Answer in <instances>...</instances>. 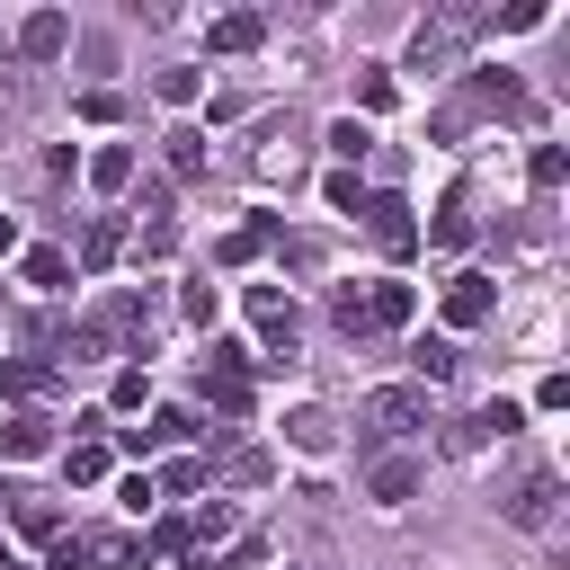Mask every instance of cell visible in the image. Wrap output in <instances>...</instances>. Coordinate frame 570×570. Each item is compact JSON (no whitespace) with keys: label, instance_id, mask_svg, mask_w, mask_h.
<instances>
[{"label":"cell","instance_id":"6da1fadb","mask_svg":"<svg viewBox=\"0 0 570 570\" xmlns=\"http://www.w3.org/2000/svg\"><path fill=\"white\" fill-rule=\"evenodd\" d=\"M499 517L525 525V534H552L561 525V472H517V490L499 499Z\"/></svg>","mask_w":570,"mask_h":570},{"label":"cell","instance_id":"7a4b0ae2","mask_svg":"<svg viewBox=\"0 0 570 570\" xmlns=\"http://www.w3.org/2000/svg\"><path fill=\"white\" fill-rule=\"evenodd\" d=\"M410 428H428V392H410V383L365 392V436H410Z\"/></svg>","mask_w":570,"mask_h":570},{"label":"cell","instance_id":"3957f363","mask_svg":"<svg viewBox=\"0 0 570 570\" xmlns=\"http://www.w3.org/2000/svg\"><path fill=\"white\" fill-rule=\"evenodd\" d=\"M365 232H374L383 258H410V249H419V223H410L401 196H365Z\"/></svg>","mask_w":570,"mask_h":570},{"label":"cell","instance_id":"277c9868","mask_svg":"<svg viewBox=\"0 0 570 570\" xmlns=\"http://www.w3.org/2000/svg\"><path fill=\"white\" fill-rule=\"evenodd\" d=\"M249 312H258V338H267L276 356H294V330H303V321H294V303H285L276 285H249Z\"/></svg>","mask_w":570,"mask_h":570},{"label":"cell","instance_id":"5b68a950","mask_svg":"<svg viewBox=\"0 0 570 570\" xmlns=\"http://www.w3.org/2000/svg\"><path fill=\"white\" fill-rule=\"evenodd\" d=\"M490 312H499V294H490V276H454V285H445V321H454V330H481Z\"/></svg>","mask_w":570,"mask_h":570},{"label":"cell","instance_id":"8992f818","mask_svg":"<svg viewBox=\"0 0 570 570\" xmlns=\"http://www.w3.org/2000/svg\"><path fill=\"white\" fill-rule=\"evenodd\" d=\"M0 454H9V463H36V454H53V419H36V410L0 419Z\"/></svg>","mask_w":570,"mask_h":570},{"label":"cell","instance_id":"52a82bcc","mask_svg":"<svg viewBox=\"0 0 570 570\" xmlns=\"http://www.w3.org/2000/svg\"><path fill=\"white\" fill-rule=\"evenodd\" d=\"M18 45H27V62H53V53L71 45V18H62V9H36V18L18 27Z\"/></svg>","mask_w":570,"mask_h":570},{"label":"cell","instance_id":"ba28073f","mask_svg":"<svg viewBox=\"0 0 570 570\" xmlns=\"http://www.w3.org/2000/svg\"><path fill=\"white\" fill-rule=\"evenodd\" d=\"M401 321H410V285L374 276V285H365V330H401Z\"/></svg>","mask_w":570,"mask_h":570},{"label":"cell","instance_id":"9c48e42d","mask_svg":"<svg viewBox=\"0 0 570 570\" xmlns=\"http://www.w3.org/2000/svg\"><path fill=\"white\" fill-rule=\"evenodd\" d=\"M365 490H374V499H383V508H401V499H410V490H419V463H410V454H383V463H374V472H365Z\"/></svg>","mask_w":570,"mask_h":570},{"label":"cell","instance_id":"30bf717a","mask_svg":"<svg viewBox=\"0 0 570 570\" xmlns=\"http://www.w3.org/2000/svg\"><path fill=\"white\" fill-rule=\"evenodd\" d=\"M80 561H98V570H142V543H134V534H80Z\"/></svg>","mask_w":570,"mask_h":570},{"label":"cell","instance_id":"8fae6325","mask_svg":"<svg viewBox=\"0 0 570 570\" xmlns=\"http://www.w3.org/2000/svg\"><path fill=\"white\" fill-rule=\"evenodd\" d=\"M258 45H267V18H249V9L214 18V53H258Z\"/></svg>","mask_w":570,"mask_h":570},{"label":"cell","instance_id":"7c38bea8","mask_svg":"<svg viewBox=\"0 0 570 570\" xmlns=\"http://www.w3.org/2000/svg\"><path fill=\"white\" fill-rule=\"evenodd\" d=\"M267 240H276V223L258 214V223H240V232H223V249H214V258H223V267H249V258H258Z\"/></svg>","mask_w":570,"mask_h":570},{"label":"cell","instance_id":"4fadbf2b","mask_svg":"<svg viewBox=\"0 0 570 570\" xmlns=\"http://www.w3.org/2000/svg\"><path fill=\"white\" fill-rule=\"evenodd\" d=\"M27 285H36V294H62V285H71V258H62V249H27Z\"/></svg>","mask_w":570,"mask_h":570},{"label":"cell","instance_id":"5bb4252c","mask_svg":"<svg viewBox=\"0 0 570 570\" xmlns=\"http://www.w3.org/2000/svg\"><path fill=\"white\" fill-rule=\"evenodd\" d=\"M410 365H419V383H454V347L445 338H410Z\"/></svg>","mask_w":570,"mask_h":570},{"label":"cell","instance_id":"9a60e30c","mask_svg":"<svg viewBox=\"0 0 570 570\" xmlns=\"http://www.w3.org/2000/svg\"><path fill=\"white\" fill-rule=\"evenodd\" d=\"M89 178H98L107 196H116V187H134V151H125V142H107V151L89 160Z\"/></svg>","mask_w":570,"mask_h":570},{"label":"cell","instance_id":"2e32d148","mask_svg":"<svg viewBox=\"0 0 570 570\" xmlns=\"http://www.w3.org/2000/svg\"><path fill=\"white\" fill-rule=\"evenodd\" d=\"M116 249H125V232H116V223H89V240H80V267H116Z\"/></svg>","mask_w":570,"mask_h":570},{"label":"cell","instance_id":"e0dca14e","mask_svg":"<svg viewBox=\"0 0 570 570\" xmlns=\"http://www.w3.org/2000/svg\"><path fill=\"white\" fill-rule=\"evenodd\" d=\"M285 436H294L303 454H330V419H321V410H294V419H285Z\"/></svg>","mask_w":570,"mask_h":570},{"label":"cell","instance_id":"ac0fdd59","mask_svg":"<svg viewBox=\"0 0 570 570\" xmlns=\"http://www.w3.org/2000/svg\"><path fill=\"white\" fill-rule=\"evenodd\" d=\"M62 472H71V481H107V445H98V436H80V445L62 454Z\"/></svg>","mask_w":570,"mask_h":570},{"label":"cell","instance_id":"d6986e66","mask_svg":"<svg viewBox=\"0 0 570 570\" xmlns=\"http://www.w3.org/2000/svg\"><path fill=\"white\" fill-rule=\"evenodd\" d=\"M169 169L178 178H205V134H169Z\"/></svg>","mask_w":570,"mask_h":570},{"label":"cell","instance_id":"ffe728a7","mask_svg":"<svg viewBox=\"0 0 570 570\" xmlns=\"http://www.w3.org/2000/svg\"><path fill=\"white\" fill-rule=\"evenodd\" d=\"M561 178H570V160H561V142H543V151H534V187H543V196H552V187H561Z\"/></svg>","mask_w":570,"mask_h":570},{"label":"cell","instance_id":"44dd1931","mask_svg":"<svg viewBox=\"0 0 570 570\" xmlns=\"http://www.w3.org/2000/svg\"><path fill=\"white\" fill-rule=\"evenodd\" d=\"M18 525H27V534H45V543H53V534H62V517H53V508H45V499H18Z\"/></svg>","mask_w":570,"mask_h":570},{"label":"cell","instance_id":"7402d4cb","mask_svg":"<svg viewBox=\"0 0 570 570\" xmlns=\"http://www.w3.org/2000/svg\"><path fill=\"white\" fill-rule=\"evenodd\" d=\"M151 89H160V98H169V107H196V71H160V80H151Z\"/></svg>","mask_w":570,"mask_h":570},{"label":"cell","instance_id":"603a6c76","mask_svg":"<svg viewBox=\"0 0 570 570\" xmlns=\"http://www.w3.org/2000/svg\"><path fill=\"white\" fill-rule=\"evenodd\" d=\"M80 116H89V125H116V116H125V98H116V89H89V98H80Z\"/></svg>","mask_w":570,"mask_h":570},{"label":"cell","instance_id":"cb8c5ba5","mask_svg":"<svg viewBox=\"0 0 570 570\" xmlns=\"http://www.w3.org/2000/svg\"><path fill=\"white\" fill-rule=\"evenodd\" d=\"M365 142H374V134H365V125H356V116H347V125H330V151H338V160H356V151H365Z\"/></svg>","mask_w":570,"mask_h":570},{"label":"cell","instance_id":"d4e9b609","mask_svg":"<svg viewBox=\"0 0 570 570\" xmlns=\"http://www.w3.org/2000/svg\"><path fill=\"white\" fill-rule=\"evenodd\" d=\"M330 205H338V214H365V187H356V178L338 169V178H330Z\"/></svg>","mask_w":570,"mask_h":570},{"label":"cell","instance_id":"484cf974","mask_svg":"<svg viewBox=\"0 0 570 570\" xmlns=\"http://www.w3.org/2000/svg\"><path fill=\"white\" fill-rule=\"evenodd\" d=\"M0 383H9V392H45V365H27V356H18V365H0Z\"/></svg>","mask_w":570,"mask_h":570},{"label":"cell","instance_id":"4316f807","mask_svg":"<svg viewBox=\"0 0 570 570\" xmlns=\"http://www.w3.org/2000/svg\"><path fill=\"white\" fill-rule=\"evenodd\" d=\"M258 552H267V543H258V534H240V543L223 552V570H258Z\"/></svg>","mask_w":570,"mask_h":570},{"label":"cell","instance_id":"83f0119b","mask_svg":"<svg viewBox=\"0 0 570 570\" xmlns=\"http://www.w3.org/2000/svg\"><path fill=\"white\" fill-rule=\"evenodd\" d=\"M0 249H18V223H9V214H0Z\"/></svg>","mask_w":570,"mask_h":570}]
</instances>
